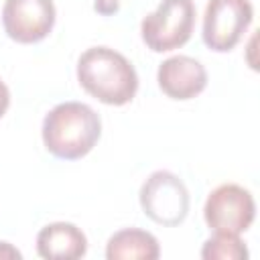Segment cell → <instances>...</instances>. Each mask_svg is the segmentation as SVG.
<instances>
[{
    "label": "cell",
    "instance_id": "6da1fadb",
    "mask_svg": "<svg viewBox=\"0 0 260 260\" xmlns=\"http://www.w3.org/2000/svg\"><path fill=\"white\" fill-rule=\"evenodd\" d=\"M77 79L95 100L110 106L128 104L138 89L134 65L110 47H91L77 61Z\"/></svg>",
    "mask_w": 260,
    "mask_h": 260
},
{
    "label": "cell",
    "instance_id": "7a4b0ae2",
    "mask_svg": "<svg viewBox=\"0 0 260 260\" xmlns=\"http://www.w3.org/2000/svg\"><path fill=\"white\" fill-rule=\"evenodd\" d=\"M102 134V122L93 108L81 102L57 104L43 120L45 148L63 160L85 156Z\"/></svg>",
    "mask_w": 260,
    "mask_h": 260
},
{
    "label": "cell",
    "instance_id": "3957f363",
    "mask_svg": "<svg viewBox=\"0 0 260 260\" xmlns=\"http://www.w3.org/2000/svg\"><path fill=\"white\" fill-rule=\"evenodd\" d=\"M195 26L193 0H162L154 12L146 14L140 24L142 41L154 53L183 47Z\"/></svg>",
    "mask_w": 260,
    "mask_h": 260
},
{
    "label": "cell",
    "instance_id": "277c9868",
    "mask_svg": "<svg viewBox=\"0 0 260 260\" xmlns=\"http://www.w3.org/2000/svg\"><path fill=\"white\" fill-rule=\"evenodd\" d=\"M142 211L160 225H179L189 213V191L171 171H154L140 187Z\"/></svg>",
    "mask_w": 260,
    "mask_h": 260
},
{
    "label": "cell",
    "instance_id": "5b68a950",
    "mask_svg": "<svg viewBox=\"0 0 260 260\" xmlns=\"http://www.w3.org/2000/svg\"><path fill=\"white\" fill-rule=\"evenodd\" d=\"M254 18L250 0H207L203 14V43L217 53L232 51Z\"/></svg>",
    "mask_w": 260,
    "mask_h": 260
},
{
    "label": "cell",
    "instance_id": "8992f818",
    "mask_svg": "<svg viewBox=\"0 0 260 260\" xmlns=\"http://www.w3.org/2000/svg\"><path fill=\"white\" fill-rule=\"evenodd\" d=\"M205 221L215 234H236L246 232L256 215L254 197L248 189L236 183H223L215 187L203 207Z\"/></svg>",
    "mask_w": 260,
    "mask_h": 260
},
{
    "label": "cell",
    "instance_id": "52a82bcc",
    "mask_svg": "<svg viewBox=\"0 0 260 260\" xmlns=\"http://www.w3.org/2000/svg\"><path fill=\"white\" fill-rule=\"evenodd\" d=\"M6 35L16 43H37L55 24L53 0H6L2 8Z\"/></svg>",
    "mask_w": 260,
    "mask_h": 260
},
{
    "label": "cell",
    "instance_id": "ba28073f",
    "mask_svg": "<svg viewBox=\"0 0 260 260\" xmlns=\"http://www.w3.org/2000/svg\"><path fill=\"white\" fill-rule=\"evenodd\" d=\"M156 79H158V87L169 98L191 100L205 89L207 71L197 59L189 55H175L158 65Z\"/></svg>",
    "mask_w": 260,
    "mask_h": 260
},
{
    "label": "cell",
    "instance_id": "9c48e42d",
    "mask_svg": "<svg viewBox=\"0 0 260 260\" xmlns=\"http://www.w3.org/2000/svg\"><path fill=\"white\" fill-rule=\"evenodd\" d=\"M87 250L85 234L67 221L45 225L37 236V252L47 260H75Z\"/></svg>",
    "mask_w": 260,
    "mask_h": 260
},
{
    "label": "cell",
    "instance_id": "30bf717a",
    "mask_svg": "<svg viewBox=\"0 0 260 260\" xmlns=\"http://www.w3.org/2000/svg\"><path fill=\"white\" fill-rule=\"evenodd\" d=\"M158 256H160V248L156 238L150 232L138 228H126L116 232L106 246L108 260H132V258L156 260Z\"/></svg>",
    "mask_w": 260,
    "mask_h": 260
},
{
    "label": "cell",
    "instance_id": "8fae6325",
    "mask_svg": "<svg viewBox=\"0 0 260 260\" xmlns=\"http://www.w3.org/2000/svg\"><path fill=\"white\" fill-rule=\"evenodd\" d=\"M203 258H217V260H242L248 258V250L244 242L236 234H215L203 244L201 250Z\"/></svg>",
    "mask_w": 260,
    "mask_h": 260
},
{
    "label": "cell",
    "instance_id": "7c38bea8",
    "mask_svg": "<svg viewBox=\"0 0 260 260\" xmlns=\"http://www.w3.org/2000/svg\"><path fill=\"white\" fill-rule=\"evenodd\" d=\"M93 8L104 14V16H110V14H116L118 8H120V0H93Z\"/></svg>",
    "mask_w": 260,
    "mask_h": 260
},
{
    "label": "cell",
    "instance_id": "4fadbf2b",
    "mask_svg": "<svg viewBox=\"0 0 260 260\" xmlns=\"http://www.w3.org/2000/svg\"><path fill=\"white\" fill-rule=\"evenodd\" d=\"M8 106H10V91H8L6 83L0 79V118L6 114Z\"/></svg>",
    "mask_w": 260,
    "mask_h": 260
},
{
    "label": "cell",
    "instance_id": "5bb4252c",
    "mask_svg": "<svg viewBox=\"0 0 260 260\" xmlns=\"http://www.w3.org/2000/svg\"><path fill=\"white\" fill-rule=\"evenodd\" d=\"M0 258L6 260V258H20V252L16 248H12L8 242H0Z\"/></svg>",
    "mask_w": 260,
    "mask_h": 260
}]
</instances>
